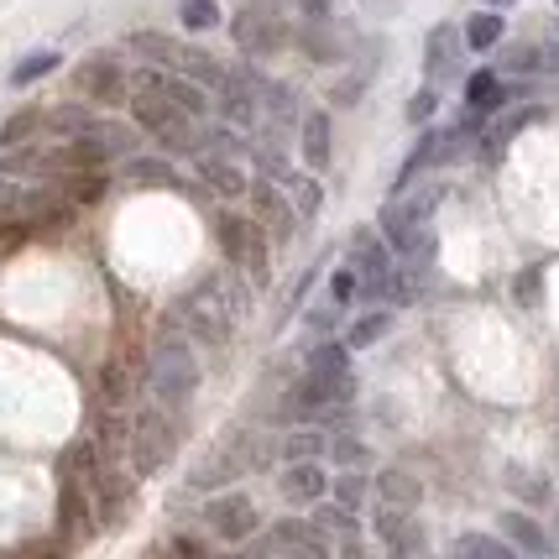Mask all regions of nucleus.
Instances as JSON below:
<instances>
[{
	"mask_svg": "<svg viewBox=\"0 0 559 559\" xmlns=\"http://www.w3.org/2000/svg\"><path fill=\"white\" fill-rule=\"evenodd\" d=\"M146 388L157 397V408L163 414H178V408H189L199 392V361H194V345L183 341L178 330H163L157 341H152V361H146Z\"/></svg>",
	"mask_w": 559,
	"mask_h": 559,
	"instance_id": "nucleus-1",
	"label": "nucleus"
},
{
	"mask_svg": "<svg viewBox=\"0 0 559 559\" xmlns=\"http://www.w3.org/2000/svg\"><path fill=\"white\" fill-rule=\"evenodd\" d=\"M168 319L178 324L183 341H199V345H230V335H236V314H230V304H225V293L215 283L183 293Z\"/></svg>",
	"mask_w": 559,
	"mask_h": 559,
	"instance_id": "nucleus-2",
	"label": "nucleus"
},
{
	"mask_svg": "<svg viewBox=\"0 0 559 559\" xmlns=\"http://www.w3.org/2000/svg\"><path fill=\"white\" fill-rule=\"evenodd\" d=\"M215 236H219L225 262H230V267H241L251 288H267V283H272L267 230H262L251 215H230V210H219V215H215Z\"/></svg>",
	"mask_w": 559,
	"mask_h": 559,
	"instance_id": "nucleus-3",
	"label": "nucleus"
},
{
	"mask_svg": "<svg viewBox=\"0 0 559 559\" xmlns=\"http://www.w3.org/2000/svg\"><path fill=\"white\" fill-rule=\"evenodd\" d=\"M178 450V424L163 408H142L131 418V439H126V461H131V476H157L163 465L173 461Z\"/></svg>",
	"mask_w": 559,
	"mask_h": 559,
	"instance_id": "nucleus-4",
	"label": "nucleus"
},
{
	"mask_svg": "<svg viewBox=\"0 0 559 559\" xmlns=\"http://www.w3.org/2000/svg\"><path fill=\"white\" fill-rule=\"evenodd\" d=\"M204 528H210L219 544L241 549V544H251V538L262 534V512H257V502H251L246 491H215V497L204 502Z\"/></svg>",
	"mask_w": 559,
	"mask_h": 559,
	"instance_id": "nucleus-5",
	"label": "nucleus"
},
{
	"mask_svg": "<svg viewBox=\"0 0 559 559\" xmlns=\"http://www.w3.org/2000/svg\"><path fill=\"white\" fill-rule=\"evenodd\" d=\"M257 465H267L262 461V450H251L246 439H230V444H219V450H210L204 461L189 471V487L194 491H225V487H236V476H246V471H257Z\"/></svg>",
	"mask_w": 559,
	"mask_h": 559,
	"instance_id": "nucleus-6",
	"label": "nucleus"
},
{
	"mask_svg": "<svg viewBox=\"0 0 559 559\" xmlns=\"http://www.w3.org/2000/svg\"><path fill=\"white\" fill-rule=\"evenodd\" d=\"M90 502H95V528H121L131 518V502H136V481L116 465H105L90 487Z\"/></svg>",
	"mask_w": 559,
	"mask_h": 559,
	"instance_id": "nucleus-7",
	"label": "nucleus"
},
{
	"mask_svg": "<svg viewBox=\"0 0 559 559\" xmlns=\"http://www.w3.org/2000/svg\"><path fill=\"white\" fill-rule=\"evenodd\" d=\"M73 84H79V95L95 99V105H121V99H131V79L121 73V63L110 58V52H95V58H84L79 69H73Z\"/></svg>",
	"mask_w": 559,
	"mask_h": 559,
	"instance_id": "nucleus-8",
	"label": "nucleus"
},
{
	"mask_svg": "<svg viewBox=\"0 0 559 559\" xmlns=\"http://www.w3.org/2000/svg\"><path fill=\"white\" fill-rule=\"evenodd\" d=\"M267 544H272V555H288V559H335L330 538L314 528V518L309 523L304 518H277L267 528Z\"/></svg>",
	"mask_w": 559,
	"mask_h": 559,
	"instance_id": "nucleus-9",
	"label": "nucleus"
},
{
	"mask_svg": "<svg viewBox=\"0 0 559 559\" xmlns=\"http://www.w3.org/2000/svg\"><path fill=\"white\" fill-rule=\"evenodd\" d=\"M439 194H418V199H392L388 210H382V219H377V236L397 251V246L408 241V236H418L424 225H429V215H435Z\"/></svg>",
	"mask_w": 559,
	"mask_h": 559,
	"instance_id": "nucleus-10",
	"label": "nucleus"
},
{
	"mask_svg": "<svg viewBox=\"0 0 559 559\" xmlns=\"http://www.w3.org/2000/svg\"><path fill=\"white\" fill-rule=\"evenodd\" d=\"M230 37L241 43V52H277L283 37H288V26L277 22L272 5H246L241 16L230 22Z\"/></svg>",
	"mask_w": 559,
	"mask_h": 559,
	"instance_id": "nucleus-11",
	"label": "nucleus"
},
{
	"mask_svg": "<svg viewBox=\"0 0 559 559\" xmlns=\"http://www.w3.org/2000/svg\"><path fill=\"white\" fill-rule=\"evenodd\" d=\"M277 491H283V502H293V508H319L330 497V476H324L319 461H293V465H283Z\"/></svg>",
	"mask_w": 559,
	"mask_h": 559,
	"instance_id": "nucleus-12",
	"label": "nucleus"
},
{
	"mask_svg": "<svg viewBox=\"0 0 559 559\" xmlns=\"http://www.w3.org/2000/svg\"><path fill=\"white\" fill-rule=\"evenodd\" d=\"M461 26H435L429 32V43H424V73H429V90L435 84H450V79H461Z\"/></svg>",
	"mask_w": 559,
	"mask_h": 559,
	"instance_id": "nucleus-13",
	"label": "nucleus"
},
{
	"mask_svg": "<svg viewBox=\"0 0 559 559\" xmlns=\"http://www.w3.org/2000/svg\"><path fill=\"white\" fill-rule=\"evenodd\" d=\"M497 528H502L497 538H508V544H512V549H518L523 559H549V555H555V538L544 534V528H538L528 512H512V508H508L502 518H497Z\"/></svg>",
	"mask_w": 559,
	"mask_h": 559,
	"instance_id": "nucleus-14",
	"label": "nucleus"
},
{
	"mask_svg": "<svg viewBox=\"0 0 559 559\" xmlns=\"http://www.w3.org/2000/svg\"><path fill=\"white\" fill-rule=\"evenodd\" d=\"M345 267L356 272V277H382V272H392V257H388V241L377 236V225H356L350 230V262Z\"/></svg>",
	"mask_w": 559,
	"mask_h": 559,
	"instance_id": "nucleus-15",
	"label": "nucleus"
},
{
	"mask_svg": "<svg viewBox=\"0 0 559 559\" xmlns=\"http://www.w3.org/2000/svg\"><path fill=\"white\" fill-rule=\"evenodd\" d=\"M246 194H251V210H257L251 219H257L262 230H272V236H293V210H288V199L277 194V183L257 178Z\"/></svg>",
	"mask_w": 559,
	"mask_h": 559,
	"instance_id": "nucleus-16",
	"label": "nucleus"
},
{
	"mask_svg": "<svg viewBox=\"0 0 559 559\" xmlns=\"http://www.w3.org/2000/svg\"><path fill=\"white\" fill-rule=\"evenodd\" d=\"M371 491H377V508H392V512H418V502H424L418 476L397 471V465H388V471L371 481Z\"/></svg>",
	"mask_w": 559,
	"mask_h": 559,
	"instance_id": "nucleus-17",
	"label": "nucleus"
},
{
	"mask_svg": "<svg viewBox=\"0 0 559 559\" xmlns=\"http://www.w3.org/2000/svg\"><path fill=\"white\" fill-rule=\"evenodd\" d=\"M298 146H304V168L319 173L330 168V152H335V131H330V116L324 110H309L298 121Z\"/></svg>",
	"mask_w": 559,
	"mask_h": 559,
	"instance_id": "nucleus-18",
	"label": "nucleus"
},
{
	"mask_svg": "<svg viewBox=\"0 0 559 559\" xmlns=\"http://www.w3.org/2000/svg\"><path fill=\"white\" fill-rule=\"evenodd\" d=\"M194 168H199V178H204L219 199L246 194V178H241V168H236V157H225V152H199Z\"/></svg>",
	"mask_w": 559,
	"mask_h": 559,
	"instance_id": "nucleus-19",
	"label": "nucleus"
},
{
	"mask_svg": "<svg viewBox=\"0 0 559 559\" xmlns=\"http://www.w3.org/2000/svg\"><path fill=\"white\" fill-rule=\"evenodd\" d=\"M508 99H512V90L502 84V73L481 69V73H471V79H465V110H476V116H487V110L508 105Z\"/></svg>",
	"mask_w": 559,
	"mask_h": 559,
	"instance_id": "nucleus-20",
	"label": "nucleus"
},
{
	"mask_svg": "<svg viewBox=\"0 0 559 559\" xmlns=\"http://www.w3.org/2000/svg\"><path fill=\"white\" fill-rule=\"evenodd\" d=\"M534 121H544V110H538V105H528V110H512V116H502V121H497V126L487 131V136H481V157H487V163H497V157H502V146H508L512 136H518V131H528Z\"/></svg>",
	"mask_w": 559,
	"mask_h": 559,
	"instance_id": "nucleus-21",
	"label": "nucleus"
},
{
	"mask_svg": "<svg viewBox=\"0 0 559 559\" xmlns=\"http://www.w3.org/2000/svg\"><path fill=\"white\" fill-rule=\"evenodd\" d=\"M277 455L283 461H319V455H330V439H324V429L319 424H298L293 435H283V444H277Z\"/></svg>",
	"mask_w": 559,
	"mask_h": 559,
	"instance_id": "nucleus-22",
	"label": "nucleus"
},
{
	"mask_svg": "<svg viewBox=\"0 0 559 559\" xmlns=\"http://www.w3.org/2000/svg\"><path fill=\"white\" fill-rule=\"evenodd\" d=\"M126 43H131L136 58H146V69H173V63H178V48H183V43H173L168 32H131Z\"/></svg>",
	"mask_w": 559,
	"mask_h": 559,
	"instance_id": "nucleus-23",
	"label": "nucleus"
},
{
	"mask_svg": "<svg viewBox=\"0 0 559 559\" xmlns=\"http://www.w3.org/2000/svg\"><path fill=\"white\" fill-rule=\"evenodd\" d=\"M450 559H523V555L497 534H461L450 544Z\"/></svg>",
	"mask_w": 559,
	"mask_h": 559,
	"instance_id": "nucleus-24",
	"label": "nucleus"
},
{
	"mask_svg": "<svg viewBox=\"0 0 559 559\" xmlns=\"http://www.w3.org/2000/svg\"><path fill=\"white\" fill-rule=\"evenodd\" d=\"M126 178L142 189H178V173L168 157H126Z\"/></svg>",
	"mask_w": 559,
	"mask_h": 559,
	"instance_id": "nucleus-25",
	"label": "nucleus"
},
{
	"mask_svg": "<svg viewBox=\"0 0 559 559\" xmlns=\"http://www.w3.org/2000/svg\"><path fill=\"white\" fill-rule=\"evenodd\" d=\"M304 371H309V377H345V371H350V350H345V341H319L314 350H309Z\"/></svg>",
	"mask_w": 559,
	"mask_h": 559,
	"instance_id": "nucleus-26",
	"label": "nucleus"
},
{
	"mask_svg": "<svg viewBox=\"0 0 559 559\" xmlns=\"http://www.w3.org/2000/svg\"><path fill=\"white\" fill-rule=\"evenodd\" d=\"M388 330H392V309H371V314H361L350 330H345V350H371Z\"/></svg>",
	"mask_w": 559,
	"mask_h": 559,
	"instance_id": "nucleus-27",
	"label": "nucleus"
},
{
	"mask_svg": "<svg viewBox=\"0 0 559 559\" xmlns=\"http://www.w3.org/2000/svg\"><path fill=\"white\" fill-rule=\"evenodd\" d=\"M461 37L471 52H491L502 43V16H497V11H476V16L461 26Z\"/></svg>",
	"mask_w": 559,
	"mask_h": 559,
	"instance_id": "nucleus-28",
	"label": "nucleus"
},
{
	"mask_svg": "<svg viewBox=\"0 0 559 559\" xmlns=\"http://www.w3.org/2000/svg\"><path fill=\"white\" fill-rule=\"evenodd\" d=\"M314 528L324 538H361V523H356V512H345V508H335V502H319L314 508Z\"/></svg>",
	"mask_w": 559,
	"mask_h": 559,
	"instance_id": "nucleus-29",
	"label": "nucleus"
},
{
	"mask_svg": "<svg viewBox=\"0 0 559 559\" xmlns=\"http://www.w3.org/2000/svg\"><path fill=\"white\" fill-rule=\"evenodd\" d=\"M366 491H371V481H366V471H341L335 481H330V502L345 512H361L366 508Z\"/></svg>",
	"mask_w": 559,
	"mask_h": 559,
	"instance_id": "nucleus-30",
	"label": "nucleus"
},
{
	"mask_svg": "<svg viewBox=\"0 0 559 559\" xmlns=\"http://www.w3.org/2000/svg\"><path fill=\"white\" fill-rule=\"evenodd\" d=\"M90 136L105 146V157H136V131H131V126L95 121V131H90Z\"/></svg>",
	"mask_w": 559,
	"mask_h": 559,
	"instance_id": "nucleus-31",
	"label": "nucleus"
},
{
	"mask_svg": "<svg viewBox=\"0 0 559 559\" xmlns=\"http://www.w3.org/2000/svg\"><path fill=\"white\" fill-rule=\"evenodd\" d=\"M99 392H105V403H110V408H121V403L136 397V377H131L121 361H110L105 371H99Z\"/></svg>",
	"mask_w": 559,
	"mask_h": 559,
	"instance_id": "nucleus-32",
	"label": "nucleus"
},
{
	"mask_svg": "<svg viewBox=\"0 0 559 559\" xmlns=\"http://www.w3.org/2000/svg\"><path fill=\"white\" fill-rule=\"evenodd\" d=\"M48 126L58 131V136H69V142H79V136H90L95 131V116L84 110V105H58L48 116Z\"/></svg>",
	"mask_w": 559,
	"mask_h": 559,
	"instance_id": "nucleus-33",
	"label": "nucleus"
},
{
	"mask_svg": "<svg viewBox=\"0 0 559 559\" xmlns=\"http://www.w3.org/2000/svg\"><path fill=\"white\" fill-rule=\"evenodd\" d=\"M424 168H435V136H418V146L403 157V168H397V178H392V194H403Z\"/></svg>",
	"mask_w": 559,
	"mask_h": 559,
	"instance_id": "nucleus-34",
	"label": "nucleus"
},
{
	"mask_svg": "<svg viewBox=\"0 0 559 559\" xmlns=\"http://www.w3.org/2000/svg\"><path fill=\"white\" fill-rule=\"evenodd\" d=\"M298 43H304V52H309L314 63H335V58L345 52L341 43H335V37L324 32V22H304V32H298Z\"/></svg>",
	"mask_w": 559,
	"mask_h": 559,
	"instance_id": "nucleus-35",
	"label": "nucleus"
},
{
	"mask_svg": "<svg viewBox=\"0 0 559 559\" xmlns=\"http://www.w3.org/2000/svg\"><path fill=\"white\" fill-rule=\"evenodd\" d=\"M58 69V52H26L22 63H16V69H11V84H16V90H26V84H37V79H48V73Z\"/></svg>",
	"mask_w": 559,
	"mask_h": 559,
	"instance_id": "nucleus-36",
	"label": "nucleus"
},
{
	"mask_svg": "<svg viewBox=\"0 0 559 559\" xmlns=\"http://www.w3.org/2000/svg\"><path fill=\"white\" fill-rule=\"evenodd\" d=\"M330 455H335L341 471H366V461H371V450H366L356 435H335L330 439Z\"/></svg>",
	"mask_w": 559,
	"mask_h": 559,
	"instance_id": "nucleus-37",
	"label": "nucleus"
},
{
	"mask_svg": "<svg viewBox=\"0 0 559 559\" xmlns=\"http://www.w3.org/2000/svg\"><path fill=\"white\" fill-rule=\"evenodd\" d=\"M178 16L189 32H210L219 26V0H178Z\"/></svg>",
	"mask_w": 559,
	"mask_h": 559,
	"instance_id": "nucleus-38",
	"label": "nucleus"
},
{
	"mask_svg": "<svg viewBox=\"0 0 559 559\" xmlns=\"http://www.w3.org/2000/svg\"><path fill=\"white\" fill-rule=\"evenodd\" d=\"M534 69H544V52L528 48V43H518V48L502 52V73H534Z\"/></svg>",
	"mask_w": 559,
	"mask_h": 559,
	"instance_id": "nucleus-39",
	"label": "nucleus"
},
{
	"mask_svg": "<svg viewBox=\"0 0 559 559\" xmlns=\"http://www.w3.org/2000/svg\"><path fill=\"white\" fill-rule=\"evenodd\" d=\"M37 121H43V116H37V110H22V116H11V121L0 126V146H22L26 136H32V131H37Z\"/></svg>",
	"mask_w": 559,
	"mask_h": 559,
	"instance_id": "nucleus-40",
	"label": "nucleus"
},
{
	"mask_svg": "<svg viewBox=\"0 0 559 559\" xmlns=\"http://www.w3.org/2000/svg\"><path fill=\"white\" fill-rule=\"evenodd\" d=\"M356 293H361V277H356L350 267H335V272H330V304H335V309H345Z\"/></svg>",
	"mask_w": 559,
	"mask_h": 559,
	"instance_id": "nucleus-41",
	"label": "nucleus"
},
{
	"mask_svg": "<svg viewBox=\"0 0 559 559\" xmlns=\"http://www.w3.org/2000/svg\"><path fill=\"white\" fill-rule=\"evenodd\" d=\"M293 204H298V215H304V219H314V215H319L324 194H319L314 178H293Z\"/></svg>",
	"mask_w": 559,
	"mask_h": 559,
	"instance_id": "nucleus-42",
	"label": "nucleus"
},
{
	"mask_svg": "<svg viewBox=\"0 0 559 559\" xmlns=\"http://www.w3.org/2000/svg\"><path fill=\"white\" fill-rule=\"evenodd\" d=\"M99 194H105V173H79V178H69V199H73V204H95Z\"/></svg>",
	"mask_w": 559,
	"mask_h": 559,
	"instance_id": "nucleus-43",
	"label": "nucleus"
},
{
	"mask_svg": "<svg viewBox=\"0 0 559 559\" xmlns=\"http://www.w3.org/2000/svg\"><path fill=\"white\" fill-rule=\"evenodd\" d=\"M26 199H32V189H26V183H16V178H0V215H26Z\"/></svg>",
	"mask_w": 559,
	"mask_h": 559,
	"instance_id": "nucleus-44",
	"label": "nucleus"
},
{
	"mask_svg": "<svg viewBox=\"0 0 559 559\" xmlns=\"http://www.w3.org/2000/svg\"><path fill=\"white\" fill-rule=\"evenodd\" d=\"M508 481H518V497H523V502H549V497H555L549 481H544V476H528V471H508Z\"/></svg>",
	"mask_w": 559,
	"mask_h": 559,
	"instance_id": "nucleus-45",
	"label": "nucleus"
},
{
	"mask_svg": "<svg viewBox=\"0 0 559 559\" xmlns=\"http://www.w3.org/2000/svg\"><path fill=\"white\" fill-rule=\"evenodd\" d=\"M538 288H544V267L518 272V283H512V293H518V304H523V309H534L538 304Z\"/></svg>",
	"mask_w": 559,
	"mask_h": 559,
	"instance_id": "nucleus-46",
	"label": "nucleus"
},
{
	"mask_svg": "<svg viewBox=\"0 0 559 559\" xmlns=\"http://www.w3.org/2000/svg\"><path fill=\"white\" fill-rule=\"evenodd\" d=\"M435 110H439V90H418V95L408 99V121H414V126L435 121Z\"/></svg>",
	"mask_w": 559,
	"mask_h": 559,
	"instance_id": "nucleus-47",
	"label": "nucleus"
},
{
	"mask_svg": "<svg viewBox=\"0 0 559 559\" xmlns=\"http://www.w3.org/2000/svg\"><path fill=\"white\" fill-rule=\"evenodd\" d=\"M168 549H173V559H215V555H210V544H204V538H194V534H178Z\"/></svg>",
	"mask_w": 559,
	"mask_h": 559,
	"instance_id": "nucleus-48",
	"label": "nucleus"
},
{
	"mask_svg": "<svg viewBox=\"0 0 559 559\" xmlns=\"http://www.w3.org/2000/svg\"><path fill=\"white\" fill-rule=\"evenodd\" d=\"M304 324H309L314 335H330V330H335V309H309V314H304Z\"/></svg>",
	"mask_w": 559,
	"mask_h": 559,
	"instance_id": "nucleus-49",
	"label": "nucleus"
},
{
	"mask_svg": "<svg viewBox=\"0 0 559 559\" xmlns=\"http://www.w3.org/2000/svg\"><path fill=\"white\" fill-rule=\"evenodd\" d=\"M304 22H330V0H298Z\"/></svg>",
	"mask_w": 559,
	"mask_h": 559,
	"instance_id": "nucleus-50",
	"label": "nucleus"
},
{
	"mask_svg": "<svg viewBox=\"0 0 559 559\" xmlns=\"http://www.w3.org/2000/svg\"><path fill=\"white\" fill-rule=\"evenodd\" d=\"M335 559H371V549H366L361 538H345L341 549H335Z\"/></svg>",
	"mask_w": 559,
	"mask_h": 559,
	"instance_id": "nucleus-51",
	"label": "nucleus"
},
{
	"mask_svg": "<svg viewBox=\"0 0 559 559\" xmlns=\"http://www.w3.org/2000/svg\"><path fill=\"white\" fill-rule=\"evenodd\" d=\"M142 559H173V549H168V544H152V549H146Z\"/></svg>",
	"mask_w": 559,
	"mask_h": 559,
	"instance_id": "nucleus-52",
	"label": "nucleus"
},
{
	"mask_svg": "<svg viewBox=\"0 0 559 559\" xmlns=\"http://www.w3.org/2000/svg\"><path fill=\"white\" fill-rule=\"evenodd\" d=\"M487 5H491V11H502V5H512V0H487Z\"/></svg>",
	"mask_w": 559,
	"mask_h": 559,
	"instance_id": "nucleus-53",
	"label": "nucleus"
},
{
	"mask_svg": "<svg viewBox=\"0 0 559 559\" xmlns=\"http://www.w3.org/2000/svg\"><path fill=\"white\" fill-rule=\"evenodd\" d=\"M388 559H429V555H388Z\"/></svg>",
	"mask_w": 559,
	"mask_h": 559,
	"instance_id": "nucleus-54",
	"label": "nucleus"
},
{
	"mask_svg": "<svg viewBox=\"0 0 559 559\" xmlns=\"http://www.w3.org/2000/svg\"><path fill=\"white\" fill-rule=\"evenodd\" d=\"M555 523H559V518H555Z\"/></svg>",
	"mask_w": 559,
	"mask_h": 559,
	"instance_id": "nucleus-55",
	"label": "nucleus"
}]
</instances>
